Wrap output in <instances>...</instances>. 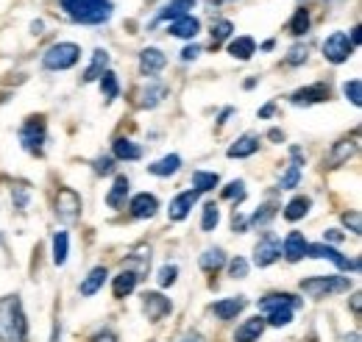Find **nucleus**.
I'll return each mask as SVG.
<instances>
[{
	"instance_id": "13",
	"label": "nucleus",
	"mask_w": 362,
	"mask_h": 342,
	"mask_svg": "<svg viewBox=\"0 0 362 342\" xmlns=\"http://www.w3.org/2000/svg\"><path fill=\"white\" fill-rule=\"evenodd\" d=\"M129 212L136 220H151L153 214L159 212V198L151 192H136L134 198L129 201Z\"/></svg>"
},
{
	"instance_id": "14",
	"label": "nucleus",
	"mask_w": 362,
	"mask_h": 342,
	"mask_svg": "<svg viewBox=\"0 0 362 342\" xmlns=\"http://www.w3.org/2000/svg\"><path fill=\"white\" fill-rule=\"evenodd\" d=\"M195 204H198V192H195V189H184V192H179V195L170 201L168 217H170L173 223H181V220L189 217V212H192Z\"/></svg>"
},
{
	"instance_id": "41",
	"label": "nucleus",
	"mask_w": 362,
	"mask_h": 342,
	"mask_svg": "<svg viewBox=\"0 0 362 342\" xmlns=\"http://www.w3.org/2000/svg\"><path fill=\"white\" fill-rule=\"evenodd\" d=\"M156 281H159V287H173L179 281V267L176 264H162L159 273H156Z\"/></svg>"
},
{
	"instance_id": "8",
	"label": "nucleus",
	"mask_w": 362,
	"mask_h": 342,
	"mask_svg": "<svg viewBox=\"0 0 362 342\" xmlns=\"http://www.w3.org/2000/svg\"><path fill=\"white\" fill-rule=\"evenodd\" d=\"M81 195L76 192V189H70V187H62L59 189V195H56V214H59V220H64V223H73V220H78L81 217Z\"/></svg>"
},
{
	"instance_id": "59",
	"label": "nucleus",
	"mask_w": 362,
	"mask_h": 342,
	"mask_svg": "<svg viewBox=\"0 0 362 342\" xmlns=\"http://www.w3.org/2000/svg\"><path fill=\"white\" fill-rule=\"evenodd\" d=\"M351 309H354V314L360 317V293H354V295H351Z\"/></svg>"
},
{
	"instance_id": "26",
	"label": "nucleus",
	"mask_w": 362,
	"mask_h": 342,
	"mask_svg": "<svg viewBox=\"0 0 362 342\" xmlns=\"http://www.w3.org/2000/svg\"><path fill=\"white\" fill-rule=\"evenodd\" d=\"M313 209V201L307 198V195H296V198H290L287 201V206H284V220L287 223H298V220H304L307 214Z\"/></svg>"
},
{
	"instance_id": "48",
	"label": "nucleus",
	"mask_w": 362,
	"mask_h": 342,
	"mask_svg": "<svg viewBox=\"0 0 362 342\" xmlns=\"http://www.w3.org/2000/svg\"><path fill=\"white\" fill-rule=\"evenodd\" d=\"M95 172H98V175H112V172H115V159H112V156L95 159Z\"/></svg>"
},
{
	"instance_id": "54",
	"label": "nucleus",
	"mask_w": 362,
	"mask_h": 342,
	"mask_svg": "<svg viewBox=\"0 0 362 342\" xmlns=\"http://www.w3.org/2000/svg\"><path fill=\"white\" fill-rule=\"evenodd\" d=\"M92 342H117V337L112 334V331H100V334H95Z\"/></svg>"
},
{
	"instance_id": "9",
	"label": "nucleus",
	"mask_w": 362,
	"mask_h": 342,
	"mask_svg": "<svg viewBox=\"0 0 362 342\" xmlns=\"http://www.w3.org/2000/svg\"><path fill=\"white\" fill-rule=\"evenodd\" d=\"M357 148H360V131H354V134L346 136V139H337V142L332 145L329 156H326V167H340V165H346V162L357 153Z\"/></svg>"
},
{
	"instance_id": "37",
	"label": "nucleus",
	"mask_w": 362,
	"mask_h": 342,
	"mask_svg": "<svg viewBox=\"0 0 362 342\" xmlns=\"http://www.w3.org/2000/svg\"><path fill=\"white\" fill-rule=\"evenodd\" d=\"M276 214H279V204L268 201V204H262V206H259L257 212L248 217V225H259V228H265V225L271 223Z\"/></svg>"
},
{
	"instance_id": "22",
	"label": "nucleus",
	"mask_w": 362,
	"mask_h": 342,
	"mask_svg": "<svg viewBox=\"0 0 362 342\" xmlns=\"http://www.w3.org/2000/svg\"><path fill=\"white\" fill-rule=\"evenodd\" d=\"M259 151V136L257 134H243L237 142H231L226 151L228 159H248V156H254Z\"/></svg>"
},
{
	"instance_id": "43",
	"label": "nucleus",
	"mask_w": 362,
	"mask_h": 342,
	"mask_svg": "<svg viewBox=\"0 0 362 342\" xmlns=\"http://www.w3.org/2000/svg\"><path fill=\"white\" fill-rule=\"evenodd\" d=\"M343 95L351 100V106H357V109H360V106H362V81H360V78L346 81V84H343Z\"/></svg>"
},
{
	"instance_id": "47",
	"label": "nucleus",
	"mask_w": 362,
	"mask_h": 342,
	"mask_svg": "<svg viewBox=\"0 0 362 342\" xmlns=\"http://www.w3.org/2000/svg\"><path fill=\"white\" fill-rule=\"evenodd\" d=\"M228 276L231 278H245L248 276V259L243 256H234L228 261Z\"/></svg>"
},
{
	"instance_id": "21",
	"label": "nucleus",
	"mask_w": 362,
	"mask_h": 342,
	"mask_svg": "<svg viewBox=\"0 0 362 342\" xmlns=\"http://www.w3.org/2000/svg\"><path fill=\"white\" fill-rule=\"evenodd\" d=\"M245 306H248L245 295H234V298L215 300V303H212V314H215L218 320H234Z\"/></svg>"
},
{
	"instance_id": "6",
	"label": "nucleus",
	"mask_w": 362,
	"mask_h": 342,
	"mask_svg": "<svg viewBox=\"0 0 362 342\" xmlns=\"http://www.w3.org/2000/svg\"><path fill=\"white\" fill-rule=\"evenodd\" d=\"M354 56V45L349 42V34L346 31H334L323 40V59L332 61V64H343Z\"/></svg>"
},
{
	"instance_id": "42",
	"label": "nucleus",
	"mask_w": 362,
	"mask_h": 342,
	"mask_svg": "<svg viewBox=\"0 0 362 342\" xmlns=\"http://www.w3.org/2000/svg\"><path fill=\"white\" fill-rule=\"evenodd\" d=\"M231 31H234V23H231V20H218V23L212 25V45L226 42L228 37H231Z\"/></svg>"
},
{
	"instance_id": "23",
	"label": "nucleus",
	"mask_w": 362,
	"mask_h": 342,
	"mask_svg": "<svg viewBox=\"0 0 362 342\" xmlns=\"http://www.w3.org/2000/svg\"><path fill=\"white\" fill-rule=\"evenodd\" d=\"M112 159H117V162H139L142 159V148L136 142H132L129 136H117L112 142Z\"/></svg>"
},
{
	"instance_id": "16",
	"label": "nucleus",
	"mask_w": 362,
	"mask_h": 342,
	"mask_svg": "<svg viewBox=\"0 0 362 342\" xmlns=\"http://www.w3.org/2000/svg\"><path fill=\"white\" fill-rule=\"evenodd\" d=\"M165 64H168V56H165L159 47H145V50L139 53V70H142V76H148V78H153L156 73H162Z\"/></svg>"
},
{
	"instance_id": "10",
	"label": "nucleus",
	"mask_w": 362,
	"mask_h": 342,
	"mask_svg": "<svg viewBox=\"0 0 362 342\" xmlns=\"http://www.w3.org/2000/svg\"><path fill=\"white\" fill-rule=\"evenodd\" d=\"M279 256H281V242H279V237L271 234V231L262 234L259 242L254 245V264H257V267H271Z\"/></svg>"
},
{
	"instance_id": "36",
	"label": "nucleus",
	"mask_w": 362,
	"mask_h": 342,
	"mask_svg": "<svg viewBox=\"0 0 362 342\" xmlns=\"http://www.w3.org/2000/svg\"><path fill=\"white\" fill-rule=\"evenodd\" d=\"M218 223H221V209H218V204L215 201H209V204H204V209H201V231H215L218 228Z\"/></svg>"
},
{
	"instance_id": "18",
	"label": "nucleus",
	"mask_w": 362,
	"mask_h": 342,
	"mask_svg": "<svg viewBox=\"0 0 362 342\" xmlns=\"http://www.w3.org/2000/svg\"><path fill=\"white\" fill-rule=\"evenodd\" d=\"M168 95H170V89H168L165 84H159V81H148V84L136 92V98H139L136 103H139L142 109H156Z\"/></svg>"
},
{
	"instance_id": "29",
	"label": "nucleus",
	"mask_w": 362,
	"mask_h": 342,
	"mask_svg": "<svg viewBox=\"0 0 362 342\" xmlns=\"http://www.w3.org/2000/svg\"><path fill=\"white\" fill-rule=\"evenodd\" d=\"M226 251L223 248H206L201 259H198V264H201V270H206V273H218L221 267H226Z\"/></svg>"
},
{
	"instance_id": "2",
	"label": "nucleus",
	"mask_w": 362,
	"mask_h": 342,
	"mask_svg": "<svg viewBox=\"0 0 362 342\" xmlns=\"http://www.w3.org/2000/svg\"><path fill=\"white\" fill-rule=\"evenodd\" d=\"M0 334L6 342H28V317L20 295L0 298Z\"/></svg>"
},
{
	"instance_id": "50",
	"label": "nucleus",
	"mask_w": 362,
	"mask_h": 342,
	"mask_svg": "<svg viewBox=\"0 0 362 342\" xmlns=\"http://www.w3.org/2000/svg\"><path fill=\"white\" fill-rule=\"evenodd\" d=\"M201 56V45H187L184 50H181V61H192V59H198Z\"/></svg>"
},
{
	"instance_id": "46",
	"label": "nucleus",
	"mask_w": 362,
	"mask_h": 342,
	"mask_svg": "<svg viewBox=\"0 0 362 342\" xmlns=\"http://www.w3.org/2000/svg\"><path fill=\"white\" fill-rule=\"evenodd\" d=\"M343 225L351 231V234H362V214L357 209H351V212H343Z\"/></svg>"
},
{
	"instance_id": "40",
	"label": "nucleus",
	"mask_w": 362,
	"mask_h": 342,
	"mask_svg": "<svg viewBox=\"0 0 362 342\" xmlns=\"http://www.w3.org/2000/svg\"><path fill=\"white\" fill-rule=\"evenodd\" d=\"M221 195H223L226 201L243 204V201H245V195H248V192H245V181H240V178H237V181H228L226 187L221 189Z\"/></svg>"
},
{
	"instance_id": "53",
	"label": "nucleus",
	"mask_w": 362,
	"mask_h": 342,
	"mask_svg": "<svg viewBox=\"0 0 362 342\" xmlns=\"http://www.w3.org/2000/svg\"><path fill=\"white\" fill-rule=\"evenodd\" d=\"M273 114H276V103H265V106L259 109V120H268Z\"/></svg>"
},
{
	"instance_id": "28",
	"label": "nucleus",
	"mask_w": 362,
	"mask_h": 342,
	"mask_svg": "<svg viewBox=\"0 0 362 342\" xmlns=\"http://www.w3.org/2000/svg\"><path fill=\"white\" fill-rule=\"evenodd\" d=\"M106 70H109V53H106L103 47H98V50L92 53L90 67L84 70V84H92V81H98V78H100Z\"/></svg>"
},
{
	"instance_id": "49",
	"label": "nucleus",
	"mask_w": 362,
	"mask_h": 342,
	"mask_svg": "<svg viewBox=\"0 0 362 342\" xmlns=\"http://www.w3.org/2000/svg\"><path fill=\"white\" fill-rule=\"evenodd\" d=\"M25 204H28V189L25 187H14V206L25 209Z\"/></svg>"
},
{
	"instance_id": "31",
	"label": "nucleus",
	"mask_w": 362,
	"mask_h": 342,
	"mask_svg": "<svg viewBox=\"0 0 362 342\" xmlns=\"http://www.w3.org/2000/svg\"><path fill=\"white\" fill-rule=\"evenodd\" d=\"M228 53H231L234 59H240V61H248V59L257 53V42H254L251 37H234V40L228 42Z\"/></svg>"
},
{
	"instance_id": "12",
	"label": "nucleus",
	"mask_w": 362,
	"mask_h": 342,
	"mask_svg": "<svg viewBox=\"0 0 362 342\" xmlns=\"http://www.w3.org/2000/svg\"><path fill=\"white\" fill-rule=\"evenodd\" d=\"M329 100V86L326 84H310V86H301L290 95V103L293 106H315V103H323Z\"/></svg>"
},
{
	"instance_id": "1",
	"label": "nucleus",
	"mask_w": 362,
	"mask_h": 342,
	"mask_svg": "<svg viewBox=\"0 0 362 342\" xmlns=\"http://www.w3.org/2000/svg\"><path fill=\"white\" fill-rule=\"evenodd\" d=\"M59 6L78 25H103L115 14L112 0H59Z\"/></svg>"
},
{
	"instance_id": "17",
	"label": "nucleus",
	"mask_w": 362,
	"mask_h": 342,
	"mask_svg": "<svg viewBox=\"0 0 362 342\" xmlns=\"http://www.w3.org/2000/svg\"><path fill=\"white\" fill-rule=\"evenodd\" d=\"M136 284H139V273L132 270V267H123V270L115 276V281H112V295L117 300L129 298L136 290Z\"/></svg>"
},
{
	"instance_id": "15",
	"label": "nucleus",
	"mask_w": 362,
	"mask_h": 342,
	"mask_svg": "<svg viewBox=\"0 0 362 342\" xmlns=\"http://www.w3.org/2000/svg\"><path fill=\"white\" fill-rule=\"evenodd\" d=\"M265 329H268V323H265V317H262V314L248 317V320H243V323L237 326V331H234V342H259V337L265 334Z\"/></svg>"
},
{
	"instance_id": "33",
	"label": "nucleus",
	"mask_w": 362,
	"mask_h": 342,
	"mask_svg": "<svg viewBox=\"0 0 362 342\" xmlns=\"http://www.w3.org/2000/svg\"><path fill=\"white\" fill-rule=\"evenodd\" d=\"M189 8H195V0H170L162 11H159V20H179V17H187Z\"/></svg>"
},
{
	"instance_id": "39",
	"label": "nucleus",
	"mask_w": 362,
	"mask_h": 342,
	"mask_svg": "<svg viewBox=\"0 0 362 342\" xmlns=\"http://www.w3.org/2000/svg\"><path fill=\"white\" fill-rule=\"evenodd\" d=\"M287 28H290L293 37H304L310 31V11L307 8H296V14H293V20H290Z\"/></svg>"
},
{
	"instance_id": "19",
	"label": "nucleus",
	"mask_w": 362,
	"mask_h": 342,
	"mask_svg": "<svg viewBox=\"0 0 362 342\" xmlns=\"http://www.w3.org/2000/svg\"><path fill=\"white\" fill-rule=\"evenodd\" d=\"M307 237L301 234V231H290L287 237H284V242H281V254L287 261H301V259L307 256Z\"/></svg>"
},
{
	"instance_id": "55",
	"label": "nucleus",
	"mask_w": 362,
	"mask_h": 342,
	"mask_svg": "<svg viewBox=\"0 0 362 342\" xmlns=\"http://www.w3.org/2000/svg\"><path fill=\"white\" fill-rule=\"evenodd\" d=\"M362 28L360 25H354V28H351V37H349V42L354 45V47H360V40H362V34H360Z\"/></svg>"
},
{
	"instance_id": "11",
	"label": "nucleus",
	"mask_w": 362,
	"mask_h": 342,
	"mask_svg": "<svg viewBox=\"0 0 362 342\" xmlns=\"http://www.w3.org/2000/svg\"><path fill=\"white\" fill-rule=\"evenodd\" d=\"M142 312H145V317L151 323H159V320H165L173 312V303H170V298H165L162 293H145L142 295Z\"/></svg>"
},
{
	"instance_id": "57",
	"label": "nucleus",
	"mask_w": 362,
	"mask_h": 342,
	"mask_svg": "<svg viewBox=\"0 0 362 342\" xmlns=\"http://www.w3.org/2000/svg\"><path fill=\"white\" fill-rule=\"evenodd\" d=\"M268 139H273V142H284V134L279 129H271L268 131Z\"/></svg>"
},
{
	"instance_id": "45",
	"label": "nucleus",
	"mask_w": 362,
	"mask_h": 342,
	"mask_svg": "<svg viewBox=\"0 0 362 342\" xmlns=\"http://www.w3.org/2000/svg\"><path fill=\"white\" fill-rule=\"evenodd\" d=\"M307 59H310V50H307V45H293V47L287 50V59H284V61H287L290 67H298V64H304Z\"/></svg>"
},
{
	"instance_id": "5",
	"label": "nucleus",
	"mask_w": 362,
	"mask_h": 342,
	"mask_svg": "<svg viewBox=\"0 0 362 342\" xmlns=\"http://www.w3.org/2000/svg\"><path fill=\"white\" fill-rule=\"evenodd\" d=\"M45 142H47V126L45 117H28L23 126H20V145L25 153L31 156H42L45 153Z\"/></svg>"
},
{
	"instance_id": "30",
	"label": "nucleus",
	"mask_w": 362,
	"mask_h": 342,
	"mask_svg": "<svg viewBox=\"0 0 362 342\" xmlns=\"http://www.w3.org/2000/svg\"><path fill=\"white\" fill-rule=\"evenodd\" d=\"M67 256H70V234L67 231H56L53 234V264L64 267Z\"/></svg>"
},
{
	"instance_id": "4",
	"label": "nucleus",
	"mask_w": 362,
	"mask_h": 342,
	"mask_svg": "<svg viewBox=\"0 0 362 342\" xmlns=\"http://www.w3.org/2000/svg\"><path fill=\"white\" fill-rule=\"evenodd\" d=\"M78 59H81V47L76 42H56L42 53V67L53 70V73H62V70L76 67Z\"/></svg>"
},
{
	"instance_id": "32",
	"label": "nucleus",
	"mask_w": 362,
	"mask_h": 342,
	"mask_svg": "<svg viewBox=\"0 0 362 342\" xmlns=\"http://www.w3.org/2000/svg\"><path fill=\"white\" fill-rule=\"evenodd\" d=\"M276 306H301V298H296V295H290V293H271V295H265V298L259 300V309L268 314L271 309H276Z\"/></svg>"
},
{
	"instance_id": "51",
	"label": "nucleus",
	"mask_w": 362,
	"mask_h": 342,
	"mask_svg": "<svg viewBox=\"0 0 362 342\" xmlns=\"http://www.w3.org/2000/svg\"><path fill=\"white\" fill-rule=\"evenodd\" d=\"M231 225H234V231H240V234H245V228H248V217H243V214L234 209V217H231Z\"/></svg>"
},
{
	"instance_id": "7",
	"label": "nucleus",
	"mask_w": 362,
	"mask_h": 342,
	"mask_svg": "<svg viewBox=\"0 0 362 342\" xmlns=\"http://www.w3.org/2000/svg\"><path fill=\"white\" fill-rule=\"evenodd\" d=\"M307 256L310 259H326V261H332L337 270H360V259H351L349 261V256H343L337 248H332V245H326V242H310L307 245Z\"/></svg>"
},
{
	"instance_id": "58",
	"label": "nucleus",
	"mask_w": 362,
	"mask_h": 342,
	"mask_svg": "<svg viewBox=\"0 0 362 342\" xmlns=\"http://www.w3.org/2000/svg\"><path fill=\"white\" fill-rule=\"evenodd\" d=\"M179 342H204L201 340V334H195V331H189V334H184Z\"/></svg>"
},
{
	"instance_id": "35",
	"label": "nucleus",
	"mask_w": 362,
	"mask_h": 342,
	"mask_svg": "<svg viewBox=\"0 0 362 342\" xmlns=\"http://www.w3.org/2000/svg\"><path fill=\"white\" fill-rule=\"evenodd\" d=\"M98 84H100V95H103L106 103H112L115 98H120V81H117V76H115L112 70H106V73L98 78Z\"/></svg>"
},
{
	"instance_id": "34",
	"label": "nucleus",
	"mask_w": 362,
	"mask_h": 342,
	"mask_svg": "<svg viewBox=\"0 0 362 342\" xmlns=\"http://www.w3.org/2000/svg\"><path fill=\"white\" fill-rule=\"evenodd\" d=\"M218 184H221V175H218V172H209V170L192 172V187H195L198 195H201V192H212Z\"/></svg>"
},
{
	"instance_id": "52",
	"label": "nucleus",
	"mask_w": 362,
	"mask_h": 342,
	"mask_svg": "<svg viewBox=\"0 0 362 342\" xmlns=\"http://www.w3.org/2000/svg\"><path fill=\"white\" fill-rule=\"evenodd\" d=\"M326 240H329V242H343V240H346V234H343V231H337V228H329V231L323 234V242H326Z\"/></svg>"
},
{
	"instance_id": "56",
	"label": "nucleus",
	"mask_w": 362,
	"mask_h": 342,
	"mask_svg": "<svg viewBox=\"0 0 362 342\" xmlns=\"http://www.w3.org/2000/svg\"><path fill=\"white\" fill-rule=\"evenodd\" d=\"M231 114H234V109H231V106H228V109H223V112H221V117H218V129H221V126H226V123H228V117H231Z\"/></svg>"
},
{
	"instance_id": "20",
	"label": "nucleus",
	"mask_w": 362,
	"mask_h": 342,
	"mask_svg": "<svg viewBox=\"0 0 362 342\" xmlns=\"http://www.w3.org/2000/svg\"><path fill=\"white\" fill-rule=\"evenodd\" d=\"M106 278H109V270L103 267V264H98V267H92L90 273L81 278V284H78V293L84 295V298H92L95 293H100L103 290V284H106Z\"/></svg>"
},
{
	"instance_id": "25",
	"label": "nucleus",
	"mask_w": 362,
	"mask_h": 342,
	"mask_svg": "<svg viewBox=\"0 0 362 342\" xmlns=\"http://www.w3.org/2000/svg\"><path fill=\"white\" fill-rule=\"evenodd\" d=\"M129 189H132V181L126 175H115V184L106 195V206L109 209H123L126 206V198H129Z\"/></svg>"
},
{
	"instance_id": "44",
	"label": "nucleus",
	"mask_w": 362,
	"mask_h": 342,
	"mask_svg": "<svg viewBox=\"0 0 362 342\" xmlns=\"http://www.w3.org/2000/svg\"><path fill=\"white\" fill-rule=\"evenodd\" d=\"M298 184H301V167L290 165V167L284 170V175L279 178V187H281V189H296Z\"/></svg>"
},
{
	"instance_id": "38",
	"label": "nucleus",
	"mask_w": 362,
	"mask_h": 342,
	"mask_svg": "<svg viewBox=\"0 0 362 342\" xmlns=\"http://www.w3.org/2000/svg\"><path fill=\"white\" fill-rule=\"evenodd\" d=\"M265 323L273 326V329L290 326V323H293V306H276V309H271L268 317H265Z\"/></svg>"
},
{
	"instance_id": "27",
	"label": "nucleus",
	"mask_w": 362,
	"mask_h": 342,
	"mask_svg": "<svg viewBox=\"0 0 362 342\" xmlns=\"http://www.w3.org/2000/svg\"><path fill=\"white\" fill-rule=\"evenodd\" d=\"M179 170H181L179 153H168V156H162L159 162L148 165V172H151V175H156V178H170V175H176Z\"/></svg>"
},
{
	"instance_id": "60",
	"label": "nucleus",
	"mask_w": 362,
	"mask_h": 342,
	"mask_svg": "<svg viewBox=\"0 0 362 342\" xmlns=\"http://www.w3.org/2000/svg\"><path fill=\"white\" fill-rule=\"evenodd\" d=\"M273 47H276V42H273V40H268V42H262V50H273Z\"/></svg>"
},
{
	"instance_id": "3",
	"label": "nucleus",
	"mask_w": 362,
	"mask_h": 342,
	"mask_svg": "<svg viewBox=\"0 0 362 342\" xmlns=\"http://www.w3.org/2000/svg\"><path fill=\"white\" fill-rule=\"evenodd\" d=\"M351 290V278L349 276H313L301 281V293L307 298H329V295H340Z\"/></svg>"
},
{
	"instance_id": "24",
	"label": "nucleus",
	"mask_w": 362,
	"mask_h": 342,
	"mask_svg": "<svg viewBox=\"0 0 362 342\" xmlns=\"http://www.w3.org/2000/svg\"><path fill=\"white\" fill-rule=\"evenodd\" d=\"M198 31H201V20H198V17H192V14L173 20V23H170V28H168V34H170V37H176V40H195V37H198Z\"/></svg>"
}]
</instances>
